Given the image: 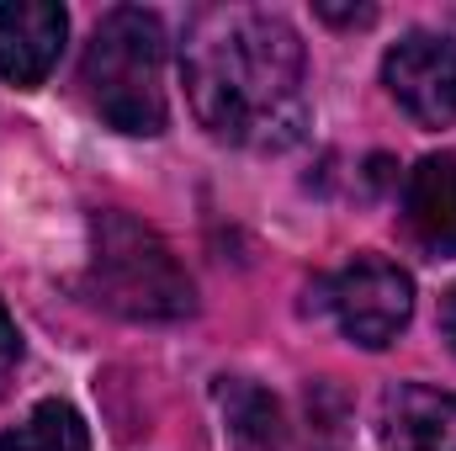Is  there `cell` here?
I'll list each match as a JSON object with an SVG mask.
<instances>
[{"label": "cell", "mask_w": 456, "mask_h": 451, "mask_svg": "<svg viewBox=\"0 0 456 451\" xmlns=\"http://www.w3.org/2000/svg\"><path fill=\"white\" fill-rule=\"evenodd\" d=\"M181 75L197 122L224 144L281 154L308 133V53L281 11H202L186 37Z\"/></svg>", "instance_id": "6da1fadb"}, {"label": "cell", "mask_w": 456, "mask_h": 451, "mask_svg": "<svg viewBox=\"0 0 456 451\" xmlns=\"http://www.w3.org/2000/svg\"><path fill=\"white\" fill-rule=\"evenodd\" d=\"M387 96L414 117L419 127L456 122V37L446 32H403L382 59Z\"/></svg>", "instance_id": "5b68a950"}, {"label": "cell", "mask_w": 456, "mask_h": 451, "mask_svg": "<svg viewBox=\"0 0 456 451\" xmlns=\"http://www.w3.org/2000/svg\"><path fill=\"white\" fill-rule=\"evenodd\" d=\"M16 361H21V335H16V319H11L5 303H0V393H5V382H11V372H16Z\"/></svg>", "instance_id": "8fae6325"}, {"label": "cell", "mask_w": 456, "mask_h": 451, "mask_svg": "<svg viewBox=\"0 0 456 451\" xmlns=\"http://www.w3.org/2000/svg\"><path fill=\"white\" fill-rule=\"evenodd\" d=\"M80 91L91 112L117 133L154 138L165 133V27L154 11L138 5H112L80 59Z\"/></svg>", "instance_id": "7a4b0ae2"}, {"label": "cell", "mask_w": 456, "mask_h": 451, "mask_svg": "<svg viewBox=\"0 0 456 451\" xmlns=\"http://www.w3.org/2000/svg\"><path fill=\"white\" fill-rule=\"evenodd\" d=\"M330 314L345 340L382 350L414 319V276L387 255H355L330 282Z\"/></svg>", "instance_id": "277c9868"}, {"label": "cell", "mask_w": 456, "mask_h": 451, "mask_svg": "<svg viewBox=\"0 0 456 451\" xmlns=\"http://www.w3.org/2000/svg\"><path fill=\"white\" fill-rule=\"evenodd\" d=\"M403 224L430 255H456V149L425 154L403 181Z\"/></svg>", "instance_id": "ba28073f"}, {"label": "cell", "mask_w": 456, "mask_h": 451, "mask_svg": "<svg viewBox=\"0 0 456 451\" xmlns=\"http://www.w3.org/2000/svg\"><path fill=\"white\" fill-rule=\"evenodd\" d=\"M0 451H91V425L75 404L43 398L21 425L0 430Z\"/></svg>", "instance_id": "30bf717a"}, {"label": "cell", "mask_w": 456, "mask_h": 451, "mask_svg": "<svg viewBox=\"0 0 456 451\" xmlns=\"http://www.w3.org/2000/svg\"><path fill=\"white\" fill-rule=\"evenodd\" d=\"M69 37V11L53 0H5L0 5V75L21 91H37L59 64Z\"/></svg>", "instance_id": "8992f818"}, {"label": "cell", "mask_w": 456, "mask_h": 451, "mask_svg": "<svg viewBox=\"0 0 456 451\" xmlns=\"http://www.w3.org/2000/svg\"><path fill=\"white\" fill-rule=\"evenodd\" d=\"M382 451H456V393L430 382H393L377 404Z\"/></svg>", "instance_id": "52a82bcc"}, {"label": "cell", "mask_w": 456, "mask_h": 451, "mask_svg": "<svg viewBox=\"0 0 456 451\" xmlns=\"http://www.w3.org/2000/svg\"><path fill=\"white\" fill-rule=\"evenodd\" d=\"M86 292L107 314L133 324H175L197 308V287L175 260V250L127 213H102L91 224Z\"/></svg>", "instance_id": "3957f363"}, {"label": "cell", "mask_w": 456, "mask_h": 451, "mask_svg": "<svg viewBox=\"0 0 456 451\" xmlns=\"http://www.w3.org/2000/svg\"><path fill=\"white\" fill-rule=\"evenodd\" d=\"M218 404H224L233 451H292L287 414L265 388H255L244 377H218Z\"/></svg>", "instance_id": "9c48e42d"}, {"label": "cell", "mask_w": 456, "mask_h": 451, "mask_svg": "<svg viewBox=\"0 0 456 451\" xmlns=\"http://www.w3.org/2000/svg\"><path fill=\"white\" fill-rule=\"evenodd\" d=\"M319 16H324V21H371L377 11H371V5H361V11H335V5H319Z\"/></svg>", "instance_id": "7c38bea8"}, {"label": "cell", "mask_w": 456, "mask_h": 451, "mask_svg": "<svg viewBox=\"0 0 456 451\" xmlns=\"http://www.w3.org/2000/svg\"><path fill=\"white\" fill-rule=\"evenodd\" d=\"M441 330H446V340H452V350H456V287L446 292V303H441Z\"/></svg>", "instance_id": "4fadbf2b"}]
</instances>
